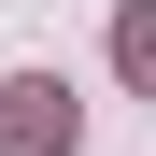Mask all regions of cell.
<instances>
[{"instance_id":"cell-1","label":"cell","mask_w":156,"mask_h":156,"mask_svg":"<svg viewBox=\"0 0 156 156\" xmlns=\"http://www.w3.org/2000/svg\"><path fill=\"white\" fill-rule=\"evenodd\" d=\"M71 142H85L71 85L57 71H14V85H0V156H71Z\"/></svg>"},{"instance_id":"cell-2","label":"cell","mask_w":156,"mask_h":156,"mask_svg":"<svg viewBox=\"0 0 156 156\" xmlns=\"http://www.w3.org/2000/svg\"><path fill=\"white\" fill-rule=\"evenodd\" d=\"M114 71H128V85H156V0H128V14H114Z\"/></svg>"}]
</instances>
